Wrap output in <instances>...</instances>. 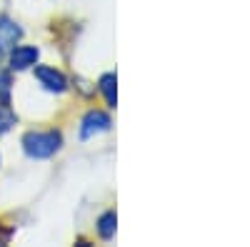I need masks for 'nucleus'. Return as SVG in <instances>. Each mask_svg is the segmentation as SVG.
<instances>
[{
    "mask_svg": "<svg viewBox=\"0 0 250 247\" xmlns=\"http://www.w3.org/2000/svg\"><path fill=\"white\" fill-rule=\"evenodd\" d=\"M62 148V135L58 130H33L23 135V150L33 160H48Z\"/></svg>",
    "mask_w": 250,
    "mask_h": 247,
    "instance_id": "obj_1",
    "label": "nucleus"
},
{
    "mask_svg": "<svg viewBox=\"0 0 250 247\" xmlns=\"http://www.w3.org/2000/svg\"><path fill=\"white\" fill-rule=\"evenodd\" d=\"M110 125H113V122H110L108 113H103V110H88L85 117H83V122H80V137L88 140V137H95L100 133H108Z\"/></svg>",
    "mask_w": 250,
    "mask_h": 247,
    "instance_id": "obj_2",
    "label": "nucleus"
},
{
    "mask_svg": "<svg viewBox=\"0 0 250 247\" xmlns=\"http://www.w3.org/2000/svg\"><path fill=\"white\" fill-rule=\"evenodd\" d=\"M35 68V77L40 80V85H43L48 93H65L68 90V80H65V75H62L60 70H55V68H50V65H33Z\"/></svg>",
    "mask_w": 250,
    "mask_h": 247,
    "instance_id": "obj_3",
    "label": "nucleus"
},
{
    "mask_svg": "<svg viewBox=\"0 0 250 247\" xmlns=\"http://www.w3.org/2000/svg\"><path fill=\"white\" fill-rule=\"evenodd\" d=\"M40 50L35 45H13L10 48V70H28L38 63Z\"/></svg>",
    "mask_w": 250,
    "mask_h": 247,
    "instance_id": "obj_4",
    "label": "nucleus"
},
{
    "mask_svg": "<svg viewBox=\"0 0 250 247\" xmlns=\"http://www.w3.org/2000/svg\"><path fill=\"white\" fill-rule=\"evenodd\" d=\"M20 35H23V30H20L15 20H10L8 15H0V48L8 50V48L18 45Z\"/></svg>",
    "mask_w": 250,
    "mask_h": 247,
    "instance_id": "obj_5",
    "label": "nucleus"
},
{
    "mask_svg": "<svg viewBox=\"0 0 250 247\" xmlns=\"http://www.w3.org/2000/svg\"><path fill=\"white\" fill-rule=\"evenodd\" d=\"M118 77H115V73H105L100 80H98V90L103 93V97H105V102L110 108H115L118 105Z\"/></svg>",
    "mask_w": 250,
    "mask_h": 247,
    "instance_id": "obj_6",
    "label": "nucleus"
},
{
    "mask_svg": "<svg viewBox=\"0 0 250 247\" xmlns=\"http://www.w3.org/2000/svg\"><path fill=\"white\" fill-rule=\"evenodd\" d=\"M115 225H118V217H115L113 210H110V212H103V215L98 217V235H100L103 240H113V237H115Z\"/></svg>",
    "mask_w": 250,
    "mask_h": 247,
    "instance_id": "obj_7",
    "label": "nucleus"
},
{
    "mask_svg": "<svg viewBox=\"0 0 250 247\" xmlns=\"http://www.w3.org/2000/svg\"><path fill=\"white\" fill-rule=\"evenodd\" d=\"M13 100V77L10 73H0V105H10Z\"/></svg>",
    "mask_w": 250,
    "mask_h": 247,
    "instance_id": "obj_8",
    "label": "nucleus"
},
{
    "mask_svg": "<svg viewBox=\"0 0 250 247\" xmlns=\"http://www.w3.org/2000/svg\"><path fill=\"white\" fill-rule=\"evenodd\" d=\"M15 122H18V115L8 105H0V137H3L8 130H13Z\"/></svg>",
    "mask_w": 250,
    "mask_h": 247,
    "instance_id": "obj_9",
    "label": "nucleus"
},
{
    "mask_svg": "<svg viewBox=\"0 0 250 247\" xmlns=\"http://www.w3.org/2000/svg\"><path fill=\"white\" fill-rule=\"evenodd\" d=\"M3 53H5V50H3V48H0V63H3Z\"/></svg>",
    "mask_w": 250,
    "mask_h": 247,
    "instance_id": "obj_10",
    "label": "nucleus"
}]
</instances>
